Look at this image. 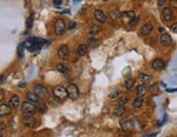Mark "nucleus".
I'll return each mask as SVG.
<instances>
[{"mask_svg": "<svg viewBox=\"0 0 177 137\" xmlns=\"http://www.w3.org/2000/svg\"><path fill=\"white\" fill-rule=\"evenodd\" d=\"M22 109L26 115H34L35 112L37 111L36 106L33 104V102H29V101H25L22 104Z\"/></svg>", "mask_w": 177, "mask_h": 137, "instance_id": "f257e3e1", "label": "nucleus"}, {"mask_svg": "<svg viewBox=\"0 0 177 137\" xmlns=\"http://www.w3.org/2000/svg\"><path fill=\"white\" fill-rule=\"evenodd\" d=\"M53 96L60 100H64L66 99V97H69L67 96V90L64 87H62V86H57V87L53 88Z\"/></svg>", "mask_w": 177, "mask_h": 137, "instance_id": "f03ea898", "label": "nucleus"}, {"mask_svg": "<svg viewBox=\"0 0 177 137\" xmlns=\"http://www.w3.org/2000/svg\"><path fill=\"white\" fill-rule=\"evenodd\" d=\"M66 90H67V96L70 97L71 99H77L79 96V90H78V87L75 85V84H70L67 88H66Z\"/></svg>", "mask_w": 177, "mask_h": 137, "instance_id": "7ed1b4c3", "label": "nucleus"}, {"mask_svg": "<svg viewBox=\"0 0 177 137\" xmlns=\"http://www.w3.org/2000/svg\"><path fill=\"white\" fill-rule=\"evenodd\" d=\"M65 31V23L62 19H59L54 23V33L56 35H62Z\"/></svg>", "mask_w": 177, "mask_h": 137, "instance_id": "20e7f679", "label": "nucleus"}, {"mask_svg": "<svg viewBox=\"0 0 177 137\" xmlns=\"http://www.w3.org/2000/svg\"><path fill=\"white\" fill-rule=\"evenodd\" d=\"M34 91H35V94H36L39 98H46V97H48V89H47L45 86H42V85H36L35 88H34Z\"/></svg>", "mask_w": 177, "mask_h": 137, "instance_id": "39448f33", "label": "nucleus"}, {"mask_svg": "<svg viewBox=\"0 0 177 137\" xmlns=\"http://www.w3.org/2000/svg\"><path fill=\"white\" fill-rule=\"evenodd\" d=\"M58 54L62 60L69 59V57H70V49H69V47L65 45H62L58 50Z\"/></svg>", "mask_w": 177, "mask_h": 137, "instance_id": "423d86ee", "label": "nucleus"}, {"mask_svg": "<svg viewBox=\"0 0 177 137\" xmlns=\"http://www.w3.org/2000/svg\"><path fill=\"white\" fill-rule=\"evenodd\" d=\"M23 124L26 126V127H29L32 129L36 125V119L34 118L33 115H25L23 118Z\"/></svg>", "mask_w": 177, "mask_h": 137, "instance_id": "0eeeda50", "label": "nucleus"}, {"mask_svg": "<svg viewBox=\"0 0 177 137\" xmlns=\"http://www.w3.org/2000/svg\"><path fill=\"white\" fill-rule=\"evenodd\" d=\"M162 17L165 22H169L173 19V11L171 8H164L162 11Z\"/></svg>", "mask_w": 177, "mask_h": 137, "instance_id": "6e6552de", "label": "nucleus"}, {"mask_svg": "<svg viewBox=\"0 0 177 137\" xmlns=\"http://www.w3.org/2000/svg\"><path fill=\"white\" fill-rule=\"evenodd\" d=\"M26 99H27V101L33 102V104L39 102V97L35 94V91H28V92L26 94Z\"/></svg>", "mask_w": 177, "mask_h": 137, "instance_id": "1a4fd4ad", "label": "nucleus"}, {"mask_svg": "<svg viewBox=\"0 0 177 137\" xmlns=\"http://www.w3.org/2000/svg\"><path fill=\"white\" fill-rule=\"evenodd\" d=\"M160 42L162 46H169L172 44V38L167 33L162 34V36L160 38Z\"/></svg>", "mask_w": 177, "mask_h": 137, "instance_id": "9d476101", "label": "nucleus"}, {"mask_svg": "<svg viewBox=\"0 0 177 137\" xmlns=\"http://www.w3.org/2000/svg\"><path fill=\"white\" fill-rule=\"evenodd\" d=\"M11 111H12V109L9 104H0V116L9 115Z\"/></svg>", "mask_w": 177, "mask_h": 137, "instance_id": "9b49d317", "label": "nucleus"}, {"mask_svg": "<svg viewBox=\"0 0 177 137\" xmlns=\"http://www.w3.org/2000/svg\"><path fill=\"white\" fill-rule=\"evenodd\" d=\"M152 67L154 69V70H158V71H160L162 70L163 67H164V61L162 60V59H154L152 61Z\"/></svg>", "mask_w": 177, "mask_h": 137, "instance_id": "f8f14e48", "label": "nucleus"}, {"mask_svg": "<svg viewBox=\"0 0 177 137\" xmlns=\"http://www.w3.org/2000/svg\"><path fill=\"white\" fill-rule=\"evenodd\" d=\"M9 106L11 107V109H17L19 106H20V98L19 96L14 95L10 98V101H9Z\"/></svg>", "mask_w": 177, "mask_h": 137, "instance_id": "ddd939ff", "label": "nucleus"}, {"mask_svg": "<svg viewBox=\"0 0 177 137\" xmlns=\"http://www.w3.org/2000/svg\"><path fill=\"white\" fill-rule=\"evenodd\" d=\"M95 17L96 20L100 23H104L106 20H107V17H106V14L101 11V10H96L95 11Z\"/></svg>", "mask_w": 177, "mask_h": 137, "instance_id": "4468645a", "label": "nucleus"}, {"mask_svg": "<svg viewBox=\"0 0 177 137\" xmlns=\"http://www.w3.org/2000/svg\"><path fill=\"white\" fill-rule=\"evenodd\" d=\"M152 25L151 24H144L141 29H140V34L142 35V36H146V35H149V34L152 32Z\"/></svg>", "mask_w": 177, "mask_h": 137, "instance_id": "2eb2a0df", "label": "nucleus"}, {"mask_svg": "<svg viewBox=\"0 0 177 137\" xmlns=\"http://www.w3.org/2000/svg\"><path fill=\"white\" fill-rule=\"evenodd\" d=\"M135 12H133V11H127V12H124L122 14V19H123V21L125 23H129L130 20H132L133 17H135Z\"/></svg>", "mask_w": 177, "mask_h": 137, "instance_id": "dca6fc26", "label": "nucleus"}, {"mask_svg": "<svg viewBox=\"0 0 177 137\" xmlns=\"http://www.w3.org/2000/svg\"><path fill=\"white\" fill-rule=\"evenodd\" d=\"M138 79H140V82L144 84H147L149 83V82H151V79H152V76L149 74H144V73H141V74H139V76H138Z\"/></svg>", "mask_w": 177, "mask_h": 137, "instance_id": "f3484780", "label": "nucleus"}, {"mask_svg": "<svg viewBox=\"0 0 177 137\" xmlns=\"http://www.w3.org/2000/svg\"><path fill=\"white\" fill-rule=\"evenodd\" d=\"M100 26L99 25H92L90 27V29H89V35H90L91 37H96L97 35L99 34V32H100Z\"/></svg>", "mask_w": 177, "mask_h": 137, "instance_id": "a211bd4d", "label": "nucleus"}, {"mask_svg": "<svg viewBox=\"0 0 177 137\" xmlns=\"http://www.w3.org/2000/svg\"><path fill=\"white\" fill-rule=\"evenodd\" d=\"M88 52V46L87 45H79L78 48H77V54L78 56H85V54Z\"/></svg>", "mask_w": 177, "mask_h": 137, "instance_id": "6ab92c4d", "label": "nucleus"}, {"mask_svg": "<svg viewBox=\"0 0 177 137\" xmlns=\"http://www.w3.org/2000/svg\"><path fill=\"white\" fill-rule=\"evenodd\" d=\"M142 104H144V98L142 97H137L136 99L134 100V102H133V107L136 109H139L142 107Z\"/></svg>", "mask_w": 177, "mask_h": 137, "instance_id": "aec40b11", "label": "nucleus"}, {"mask_svg": "<svg viewBox=\"0 0 177 137\" xmlns=\"http://www.w3.org/2000/svg\"><path fill=\"white\" fill-rule=\"evenodd\" d=\"M146 91H147V88H146V86H144V84L139 85V86L136 88V94L138 97H142V96L146 94Z\"/></svg>", "mask_w": 177, "mask_h": 137, "instance_id": "412c9836", "label": "nucleus"}, {"mask_svg": "<svg viewBox=\"0 0 177 137\" xmlns=\"http://www.w3.org/2000/svg\"><path fill=\"white\" fill-rule=\"evenodd\" d=\"M113 113L115 114L116 116H122L125 113V108L124 107H121V106H116L114 110H113Z\"/></svg>", "mask_w": 177, "mask_h": 137, "instance_id": "4be33fe9", "label": "nucleus"}, {"mask_svg": "<svg viewBox=\"0 0 177 137\" xmlns=\"http://www.w3.org/2000/svg\"><path fill=\"white\" fill-rule=\"evenodd\" d=\"M57 70H58L60 73H62V74H66V73L69 72V67H66V65H64V64H62V63H59L58 65H57Z\"/></svg>", "mask_w": 177, "mask_h": 137, "instance_id": "5701e85b", "label": "nucleus"}, {"mask_svg": "<svg viewBox=\"0 0 177 137\" xmlns=\"http://www.w3.org/2000/svg\"><path fill=\"white\" fill-rule=\"evenodd\" d=\"M87 44H88L87 46H89L90 48H96V47L99 45V40L98 39H96L95 37H92V38H90V39H88Z\"/></svg>", "mask_w": 177, "mask_h": 137, "instance_id": "b1692460", "label": "nucleus"}, {"mask_svg": "<svg viewBox=\"0 0 177 137\" xmlns=\"http://www.w3.org/2000/svg\"><path fill=\"white\" fill-rule=\"evenodd\" d=\"M36 109H37L38 112L40 113H45L46 110H47V107H46L45 104H41V102H37L36 104Z\"/></svg>", "mask_w": 177, "mask_h": 137, "instance_id": "393cba45", "label": "nucleus"}, {"mask_svg": "<svg viewBox=\"0 0 177 137\" xmlns=\"http://www.w3.org/2000/svg\"><path fill=\"white\" fill-rule=\"evenodd\" d=\"M109 17H110L111 20H117V19L121 17V14H119V12L117 10H112L111 12L109 13Z\"/></svg>", "mask_w": 177, "mask_h": 137, "instance_id": "a878e982", "label": "nucleus"}, {"mask_svg": "<svg viewBox=\"0 0 177 137\" xmlns=\"http://www.w3.org/2000/svg\"><path fill=\"white\" fill-rule=\"evenodd\" d=\"M134 84H135V82H134L133 79H126V81H125V87H126L127 90H130L133 86H134Z\"/></svg>", "mask_w": 177, "mask_h": 137, "instance_id": "bb28decb", "label": "nucleus"}, {"mask_svg": "<svg viewBox=\"0 0 177 137\" xmlns=\"http://www.w3.org/2000/svg\"><path fill=\"white\" fill-rule=\"evenodd\" d=\"M121 95H122V91L121 90H114L109 94V98H110V99H116V98L119 97Z\"/></svg>", "mask_w": 177, "mask_h": 137, "instance_id": "cd10ccee", "label": "nucleus"}, {"mask_svg": "<svg viewBox=\"0 0 177 137\" xmlns=\"http://www.w3.org/2000/svg\"><path fill=\"white\" fill-rule=\"evenodd\" d=\"M24 48H25V42H21L19 47H17V54L20 56L21 58L23 57V51H24Z\"/></svg>", "mask_w": 177, "mask_h": 137, "instance_id": "c85d7f7f", "label": "nucleus"}, {"mask_svg": "<svg viewBox=\"0 0 177 137\" xmlns=\"http://www.w3.org/2000/svg\"><path fill=\"white\" fill-rule=\"evenodd\" d=\"M139 21H140V19L138 17H133L132 20H130V22L128 23V25L129 26H136L138 23H139Z\"/></svg>", "mask_w": 177, "mask_h": 137, "instance_id": "c756f323", "label": "nucleus"}, {"mask_svg": "<svg viewBox=\"0 0 177 137\" xmlns=\"http://www.w3.org/2000/svg\"><path fill=\"white\" fill-rule=\"evenodd\" d=\"M128 102V98L127 97H124V98H122V99L119 100V102H117V106H121V107H124L125 104Z\"/></svg>", "mask_w": 177, "mask_h": 137, "instance_id": "7c9ffc66", "label": "nucleus"}, {"mask_svg": "<svg viewBox=\"0 0 177 137\" xmlns=\"http://www.w3.org/2000/svg\"><path fill=\"white\" fill-rule=\"evenodd\" d=\"M32 25H33V15H31L27 20V29H32Z\"/></svg>", "mask_w": 177, "mask_h": 137, "instance_id": "2f4dec72", "label": "nucleus"}, {"mask_svg": "<svg viewBox=\"0 0 177 137\" xmlns=\"http://www.w3.org/2000/svg\"><path fill=\"white\" fill-rule=\"evenodd\" d=\"M76 27V23L75 22H70L69 23V29H73Z\"/></svg>", "mask_w": 177, "mask_h": 137, "instance_id": "473e14b6", "label": "nucleus"}, {"mask_svg": "<svg viewBox=\"0 0 177 137\" xmlns=\"http://www.w3.org/2000/svg\"><path fill=\"white\" fill-rule=\"evenodd\" d=\"M171 29H172V32H174V33H177V23H174V24L171 26Z\"/></svg>", "mask_w": 177, "mask_h": 137, "instance_id": "72a5a7b5", "label": "nucleus"}, {"mask_svg": "<svg viewBox=\"0 0 177 137\" xmlns=\"http://www.w3.org/2000/svg\"><path fill=\"white\" fill-rule=\"evenodd\" d=\"M166 1H167V0H159V1H158V6H159V7H162Z\"/></svg>", "mask_w": 177, "mask_h": 137, "instance_id": "f704fd0d", "label": "nucleus"}, {"mask_svg": "<svg viewBox=\"0 0 177 137\" xmlns=\"http://www.w3.org/2000/svg\"><path fill=\"white\" fill-rule=\"evenodd\" d=\"M4 98V91L2 89H0V101Z\"/></svg>", "mask_w": 177, "mask_h": 137, "instance_id": "c9c22d12", "label": "nucleus"}, {"mask_svg": "<svg viewBox=\"0 0 177 137\" xmlns=\"http://www.w3.org/2000/svg\"><path fill=\"white\" fill-rule=\"evenodd\" d=\"M61 0H53V3H54V6H60L61 4Z\"/></svg>", "mask_w": 177, "mask_h": 137, "instance_id": "e433bc0d", "label": "nucleus"}, {"mask_svg": "<svg viewBox=\"0 0 177 137\" xmlns=\"http://www.w3.org/2000/svg\"><path fill=\"white\" fill-rule=\"evenodd\" d=\"M4 127H6V125H4L2 122H0V132H1V131H3Z\"/></svg>", "mask_w": 177, "mask_h": 137, "instance_id": "4c0bfd02", "label": "nucleus"}, {"mask_svg": "<svg viewBox=\"0 0 177 137\" xmlns=\"http://www.w3.org/2000/svg\"><path fill=\"white\" fill-rule=\"evenodd\" d=\"M4 82V76L3 75H0V85Z\"/></svg>", "mask_w": 177, "mask_h": 137, "instance_id": "58836bf2", "label": "nucleus"}, {"mask_svg": "<svg viewBox=\"0 0 177 137\" xmlns=\"http://www.w3.org/2000/svg\"><path fill=\"white\" fill-rule=\"evenodd\" d=\"M24 86H26V83H24V82H23V83L19 84V87H20V88H23Z\"/></svg>", "mask_w": 177, "mask_h": 137, "instance_id": "ea45409f", "label": "nucleus"}, {"mask_svg": "<svg viewBox=\"0 0 177 137\" xmlns=\"http://www.w3.org/2000/svg\"><path fill=\"white\" fill-rule=\"evenodd\" d=\"M167 91H169V92H173V91H177V88H176V89H167Z\"/></svg>", "mask_w": 177, "mask_h": 137, "instance_id": "a19ab883", "label": "nucleus"}, {"mask_svg": "<svg viewBox=\"0 0 177 137\" xmlns=\"http://www.w3.org/2000/svg\"><path fill=\"white\" fill-rule=\"evenodd\" d=\"M163 31H164V29H162V27H160V29H159V32H163Z\"/></svg>", "mask_w": 177, "mask_h": 137, "instance_id": "79ce46f5", "label": "nucleus"}, {"mask_svg": "<svg viewBox=\"0 0 177 137\" xmlns=\"http://www.w3.org/2000/svg\"><path fill=\"white\" fill-rule=\"evenodd\" d=\"M0 137H3V135H2V133L0 132Z\"/></svg>", "mask_w": 177, "mask_h": 137, "instance_id": "37998d69", "label": "nucleus"}, {"mask_svg": "<svg viewBox=\"0 0 177 137\" xmlns=\"http://www.w3.org/2000/svg\"><path fill=\"white\" fill-rule=\"evenodd\" d=\"M103 1H109V0H103Z\"/></svg>", "mask_w": 177, "mask_h": 137, "instance_id": "c03bdc74", "label": "nucleus"}, {"mask_svg": "<svg viewBox=\"0 0 177 137\" xmlns=\"http://www.w3.org/2000/svg\"><path fill=\"white\" fill-rule=\"evenodd\" d=\"M176 1H177V0H176Z\"/></svg>", "mask_w": 177, "mask_h": 137, "instance_id": "a18cd8bd", "label": "nucleus"}]
</instances>
